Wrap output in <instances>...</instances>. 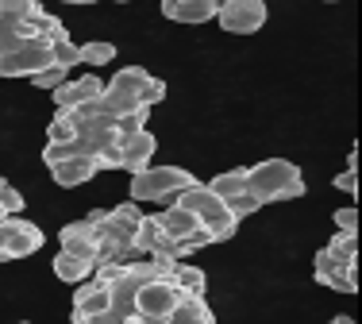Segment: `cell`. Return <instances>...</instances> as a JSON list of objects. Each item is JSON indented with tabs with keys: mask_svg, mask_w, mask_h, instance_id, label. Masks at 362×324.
I'll list each match as a JSON object with an SVG mask.
<instances>
[{
	"mask_svg": "<svg viewBox=\"0 0 362 324\" xmlns=\"http://www.w3.org/2000/svg\"><path fill=\"white\" fill-rule=\"evenodd\" d=\"M31 81H35L39 89L54 93V89H62V85L70 81V78H66V70H58V66H47V70H42V74H35V78H31Z\"/></svg>",
	"mask_w": 362,
	"mask_h": 324,
	"instance_id": "obj_27",
	"label": "cell"
},
{
	"mask_svg": "<svg viewBox=\"0 0 362 324\" xmlns=\"http://www.w3.org/2000/svg\"><path fill=\"white\" fill-rule=\"evenodd\" d=\"M174 204H177V209H185L189 216H197V224L212 236V243L231 240V236H235V228H239V220L228 212V204H223L220 197H212L204 182L193 185V190H185V193H177Z\"/></svg>",
	"mask_w": 362,
	"mask_h": 324,
	"instance_id": "obj_2",
	"label": "cell"
},
{
	"mask_svg": "<svg viewBox=\"0 0 362 324\" xmlns=\"http://www.w3.org/2000/svg\"><path fill=\"white\" fill-rule=\"evenodd\" d=\"M247 193H255L258 204H270V201H293L305 193V178L300 170L286 158H266L258 166L247 170Z\"/></svg>",
	"mask_w": 362,
	"mask_h": 324,
	"instance_id": "obj_1",
	"label": "cell"
},
{
	"mask_svg": "<svg viewBox=\"0 0 362 324\" xmlns=\"http://www.w3.org/2000/svg\"><path fill=\"white\" fill-rule=\"evenodd\" d=\"M332 324H355V317H335Z\"/></svg>",
	"mask_w": 362,
	"mask_h": 324,
	"instance_id": "obj_32",
	"label": "cell"
},
{
	"mask_svg": "<svg viewBox=\"0 0 362 324\" xmlns=\"http://www.w3.org/2000/svg\"><path fill=\"white\" fill-rule=\"evenodd\" d=\"M77 62H85V66H108V62H116V47L112 42H85V47H77Z\"/></svg>",
	"mask_w": 362,
	"mask_h": 324,
	"instance_id": "obj_22",
	"label": "cell"
},
{
	"mask_svg": "<svg viewBox=\"0 0 362 324\" xmlns=\"http://www.w3.org/2000/svg\"><path fill=\"white\" fill-rule=\"evenodd\" d=\"M39 247H42V232L31 220H23V216L0 220V251H4V259H28Z\"/></svg>",
	"mask_w": 362,
	"mask_h": 324,
	"instance_id": "obj_6",
	"label": "cell"
},
{
	"mask_svg": "<svg viewBox=\"0 0 362 324\" xmlns=\"http://www.w3.org/2000/svg\"><path fill=\"white\" fill-rule=\"evenodd\" d=\"M50 174H54V182H58V185L74 190V185H85L93 174H97V158H89V155H74V158L58 162V166H50Z\"/></svg>",
	"mask_w": 362,
	"mask_h": 324,
	"instance_id": "obj_14",
	"label": "cell"
},
{
	"mask_svg": "<svg viewBox=\"0 0 362 324\" xmlns=\"http://www.w3.org/2000/svg\"><path fill=\"white\" fill-rule=\"evenodd\" d=\"M174 282H177L181 294H189V297H204V286H209V278H204V270L189 267V262H177V267H174Z\"/></svg>",
	"mask_w": 362,
	"mask_h": 324,
	"instance_id": "obj_20",
	"label": "cell"
},
{
	"mask_svg": "<svg viewBox=\"0 0 362 324\" xmlns=\"http://www.w3.org/2000/svg\"><path fill=\"white\" fill-rule=\"evenodd\" d=\"M181 289L174 282V274L170 278H151V282H143L135 289V317L139 324H166L174 317V309L181 305Z\"/></svg>",
	"mask_w": 362,
	"mask_h": 324,
	"instance_id": "obj_4",
	"label": "cell"
},
{
	"mask_svg": "<svg viewBox=\"0 0 362 324\" xmlns=\"http://www.w3.org/2000/svg\"><path fill=\"white\" fill-rule=\"evenodd\" d=\"M100 93H105V81H100L97 74H85V78L66 81L62 89H54L50 97H54L58 112H74V108H81V105H89V100H97Z\"/></svg>",
	"mask_w": 362,
	"mask_h": 324,
	"instance_id": "obj_9",
	"label": "cell"
},
{
	"mask_svg": "<svg viewBox=\"0 0 362 324\" xmlns=\"http://www.w3.org/2000/svg\"><path fill=\"white\" fill-rule=\"evenodd\" d=\"M58 240H62V251L74 255V259H85L97 267V228L89 224V220H74V224H66L62 232H58Z\"/></svg>",
	"mask_w": 362,
	"mask_h": 324,
	"instance_id": "obj_10",
	"label": "cell"
},
{
	"mask_svg": "<svg viewBox=\"0 0 362 324\" xmlns=\"http://www.w3.org/2000/svg\"><path fill=\"white\" fill-rule=\"evenodd\" d=\"M50 66V42L31 39L0 58V78H35Z\"/></svg>",
	"mask_w": 362,
	"mask_h": 324,
	"instance_id": "obj_5",
	"label": "cell"
},
{
	"mask_svg": "<svg viewBox=\"0 0 362 324\" xmlns=\"http://www.w3.org/2000/svg\"><path fill=\"white\" fill-rule=\"evenodd\" d=\"M77 139V124L70 112H54V120L47 127V143H74Z\"/></svg>",
	"mask_w": 362,
	"mask_h": 324,
	"instance_id": "obj_23",
	"label": "cell"
},
{
	"mask_svg": "<svg viewBox=\"0 0 362 324\" xmlns=\"http://www.w3.org/2000/svg\"><path fill=\"white\" fill-rule=\"evenodd\" d=\"M204 185H209L212 197L231 201V197H239V193H247V166H235V170H228V174H216L212 182H204Z\"/></svg>",
	"mask_w": 362,
	"mask_h": 324,
	"instance_id": "obj_17",
	"label": "cell"
},
{
	"mask_svg": "<svg viewBox=\"0 0 362 324\" xmlns=\"http://www.w3.org/2000/svg\"><path fill=\"white\" fill-rule=\"evenodd\" d=\"M335 190H343V193L355 197V193H358V170H343V174L335 178Z\"/></svg>",
	"mask_w": 362,
	"mask_h": 324,
	"instance_id": "obj_31",
	"label": "cell"
},
{
	"mask_svg": "<svg viewBox=\"0 0 362 324\" xmlns=\"http://www.w3.org/2000/svg\"><path fill=\"white\" fill-rule=\"evenodd\" d=\"M158 216V228H162V236L166 240H174V243H185L189 236L197 232V216H189L185 209H177V204H170V209H162V212H154Z\"/></svg>",
	"mask_w": 362,
	"mask_h": 324,
	"instance_id": "obj_15",
	"label": "cell"
},
{
	"mask_svg": "<svg viewBox=\"0 0 362 324\" xmlns=\"http://www.w3.org/2000/svg\"><path fill=\"white\" fill-rule=\"evenodd\" d=\"M154 151H158V143H154L151 132H139V135H127V139H119V155H124V166L127 174H143L146 166H151Z\"/></svg>",
	"mask_w": 362,
	"mask_h": 324,
	"instance_id": "obj_12",
	"label": "cell"
},
{
	"mask_svg": "<svg viewBox=\"0 0 362 324\" xmlns=\"http://www.w3.org/2000/svg\"><path fill=\"white\" fill-rule=\"evenodd\" d=\"M0 262H8V259H4V251H0Z\"/></svg>",
	"mask_w": 362,
	"mask_h": 324,
	"instance_id": "obj_33",
	"label": "cell"
},
{
	"mask_svg": "<svg viewBox=\"0 0 362 324\" xmlns=\"http://www.w3.org/2000/svg\"><path fill=\"white\" fill-rule=\"evenodd\" d=\"M112 309V286L100 282L97 274L85 278L81 289L74 294V324H93L97 317H105Z\"/></svg>",
	"mask_w": 362,
	"mask_h": 324,
	"instance_id": "obj_8",
	"label": "cell"
},
{
	"mask_svg": "<svg viewBox=\"0 0 362 324\" xmlns=\"http://www.w3.org/2000/svg\"><path fill=\"white\" fill-rule=\"evenodd\" d=\"M335 228L347 236H358V209H339L335 212Z\"/></svg>",
	"mask_w": 362,
	"mask_h": 324,
	"instance_id": "obj_29",
	"label": "cell"
},
{
	"mask_svg": "<svg viewBox=\"0 0 362 324\" xmlns=\"http://www.w3.org/2000/svg\"><path fill=\"white\" fill-rule=\"evenodd\" d=\"M223 204H228V212H231L235 220H247L251 212H258V209H262L255 193H239V197H231V201H223Z\"/></svg>",
	"mask_w": 362,
	"mask_h": 324,
	"instance_id": "obj_26",
	"label": "cell"
},
{
	"mask_svg": "<svg viewBox=\"0 0 362 324\" xmlns=\"http://www.w3.org/2000/svg\"><path fill=\"white\" fill-rule=\"evenodd\" d=\"M93 262H85V259H74V255H66V251H58L54 255V274L62 278V282H77L81 286L85 278H93Z\"/></svg>",
	"mask_w": 362,
	"mask_h": 324,
	"instance_id": "obj_18",
	"label": "cell"
},
{
	"mask_svg": "<svg viewBox=\"0 0 362 324\" xmlns=\"http://www.w3.org/2000/svg\"><path fill=\"white\" fill-rule=\"evenodd\" d=\"M324 251L332 255L335 262H343V267H355V262H358V236L335 232V236H332V243H327Z\"/></svg>",
	"mask_w": 362,
	"mask_h": 324,
	"instance_id": "obj_21",
	"label": "cell"
},
{
	"mask_svg": "<svg viewBox=\"0 0 362 324\" xmlns=\"http://www.w3.org/2000/svg\"><path fill=\"white\" fill-rule=\"evenodd\" d=\"M166 324H216V317H212L209 301L204 297H181V305L174 309V317H170Z\"/></svg>",
	"mask_w": 362,
	"mask_h": 324,
	"instance_id": "obj_16",
	"label": "cell"
},
{
	"mask_svg": "<svg viewBox=\"0 0 362 324\" xmlns=\"http://www.w3.org/2000/svg\"><path fill=\"white\" fill-rule=\"evenodd\" d=\"M162 97H166V81H162V78H151V81L143 85V93H139V105H143V108H154Z\"/></svg>",
	"mask_w": 362,
	"mask_h": 324,
	"instance_id": "obj_28",
	"label": "cell"
},
{
	"mask_svg": "<svg viewBox=\"0 0 362 324\" xmlns=\"http://www.w3.org/2000/svg\"><path fill=\"white\" fill-rule=\"evenodd\" d=\"M0 209H4V216H20L23 212V193L4 178H0Z\"/></svg>",
	"mask_w": 362,
	"mask_h": 324,
	"instance_id": "obj_25",
	"label": "cell"
},
{
	"mask_svg": "<svg viewBox=\"0 0 362 324\" xmlns=\"http://www.w3.org/2000/svg\"><path fill=\"white\" fill-rule=\"evenodd\" d=\"M16 47H23L20 28H0V58H4L8 50H16Z\"/></svg>",
	"mask_w": 362,
	"mask_h": 324,
	"instance_id": "obj_30",
	"label": "cell"
},
{
	"mask_svg": "<svg viewBox=\"0 0 362 324\" xmlns=\"http://www.w3.org/2000/svg\"><path fill=\"white\" fill-rule=\"evenodd\" d=\"M316 282L339 289V294H355L358 289V262L355 267H343V262H335L327 251L316 255Z\"/></svg>",
	"mask_w": 362,
	"mask_h": 324,
	"instance_id": "obj_11",
	"label": "cell"
},
{
	"mask_svg": "<svg viewBox=\"0 0 362 324\" xmlns=\"http://www.w3.org/2000/svg\"><path fill=\"white\" fill-rule=\"evenodd\" d=\"M0 220H4V209H0Z\"/></svg>",
	"mask_w": 362,
	"mask_h": 324,
	"instance_id": "obj_34",
	"label": "cell"
},
{
	"mask_svg": "<svg viewBox=\"0 0 362 324\" xmlns=\"http://www.w3.org/2000/svg\"><path fill=\"white\" fill-rule=\"evenodd\" d=\"M201 185L189 170L181 166H146L143 174H132V201H170L177 193Z\"/></svg>",
	"mask_w": 362,
	"mask_h": 324,
	"instance_id": "obj_3",
	"label": "cell"
},
{
	"mask_svg": "<svg viewBox=\"0 0 362 324\" xmlns=\"http://www.w3.org/2000/svg\"><path fill=\"white\" fill-rule=\"evenodd\" d=\"M50 66H58V70H66V74H70L74 66H81L77 62V42H70V39L50 42Z\"/></svg>",
	"mask_w": 362,
	"mask_h": 324,
	"instance_id": "obj_24",
	"label": "cell"
},
{
	"mask_svg": "<svg viewBox=\"0 0 362 324\" xmlns=\"http://www.w3.org/2000/svg\"><path fill=\"white\" fill-rule=\"evenodd\" d=\"M216 20L231 35H251L266 23V4L262 0H228V4H220Z\"/></svg>",
	"mask_w": 362,
	"mask_h": 324,
	"instance_id": "obj_7",
	"label": "cell"
},
{
	"mask_svg": "<svg viewBox=\"0 0 362 324\" xmlns=\"http://www.w3.org/2000/svg\"><path fill=\"white\" fill-rule=\"evenodd\" d=\"M127 324H139V320H127Z\"/></svg>",
	"mask_w": 362,
	"mask_h": 324,
	"instance_id": "obj_35",
	"label": "cell"
},
{
	"mask_svg": "<svg viewBox=\"0 0 362 324\" xmlns=\"http://www.w3.org/2000/svg\"><path fill=\"white\" fill-rule=\"evenodd\" d=\"M220 4L216 0H166L162 4V16L174 23H209L216 20Z\"/></svg>",
	"mask_w": 362,
	"mask_h": 324,
	"instance_id": "obj_13",
	"label": "cell"
},
{
	"mask_svg": "<svg viewBox=\"0 0 362 324\" xmlns=\"http://www.w3.org/2000/svg\"><path fill=\"white\" fill-rule=\"evenodd\" d=\"M151 81V74L143 70V66H127V70H119L116 78H112L105 89H112V93H127V97H135L139 100V93H143V85Z\"/></svg>",
	"mask_w": 362,
	"mask_h": 324,
	"instance_id": "obj_19",
	"label": "cell"
}]
</instances>
